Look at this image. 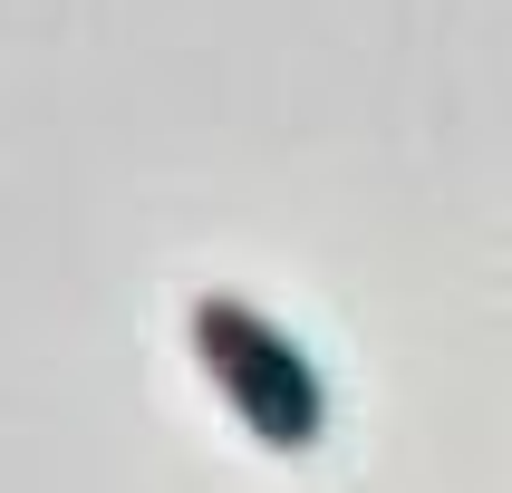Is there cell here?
<instances>
[{"mask_svg": "<svg viewBox=\"0 0 512 493\" xmlns=\"http://www.w3.org/2000/svg\"><path fill=\"white\" fill-rule=\"evenodd\" d=\"M184 329H194V358L213 377V397L232 406V426L252 435L261 455H310L329 435V377L271 310L232 300V290H203Z\"/></svg>", "mask_w": 512, "mask_h": 493, "instance_id": "1", "label": "cell"}]
</instances>
